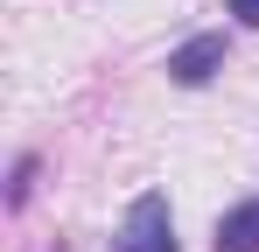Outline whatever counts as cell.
I'll list each match as a JSON object with an SVG mask.
<instances>
[{"instance_id": "obj_3", "label": "cell", "mask_w": 259, "mask_h": 252, "mask_svg": "<svg viewBox=\"0 0 259 252\" xmlns=\"http://www.w3.org/2000/svg\"><path fill=\"white\" fill-rule=\"evenodd\" d=\"M217 252H259V196H245V203H231L224 217H217Z\"/></svg>"}, {"instance_id": "obj_5", "label": "cell", "mask_w": 259, "mask_h": 252, "mask_svg": "<svg viewBox=\"0 0 259 252\" xmlns=\"http://www.w3.org/2000/svg\"><path fill=\"white\" fill-rule=\"evenodd\" d=\"M224 7H231V14H238L245 28H259V0H224Z\"/></svg>"}, {"instance_id": "obj_1", "label": "cell", "mask_w": 259, "mask_h": 252, "mask_svg": "<svg viewBox=\"0 0 259 252\" xmlns=\"http://www.w3.org/2000/svg\"><path fill=\"white\" fill-rule=\"evenodd\" d=\"M112 252H182L175 245V217H168V196L161 189H147V196H133L126 224H119V238Z\"/></svg>"}, {"instance_id": "obj_2", "label": "cell", "mask_w": 259, "mask_h": 252, "mask_svg": "<svg viewBox=\"0 0 259 252\" xmlns=\"http://www.w3.org/2000/svg\"><path fill=\"white\" fill-rule=\"evenodd\" d=\"M224 56H231V42L217 35V28H210V35H189V42H175V49H168V77L196 91V84H210L217 70H224Z\"/></svg>"}, {"instance_id": "obj_4", "label": "cell", "mask_w": 259, "mask_h": 252, "mask_svg": "<svg viewBox=\"0 0 259 252\" xmlns=\"http://www.w3.org/2000/svg\"><path fill=\"white\" fill-rule=\"evenodd\" d=\"M28 182H35V154H21V161H14V182H7V210H21V203H28Z\"/></svg>"}]
</instances>
